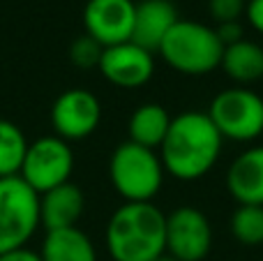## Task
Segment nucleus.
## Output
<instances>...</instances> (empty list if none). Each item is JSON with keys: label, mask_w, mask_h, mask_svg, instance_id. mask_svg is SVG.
<instances>
[{"label": "nucleus", "mask_w": 263, "mask_h": 261, "mask_svg": "<svg viewBox=\"0 0 263 261\" xmlns=\"http://www.w3.org/2000/svg\"><path fill=\"white\" fill-rule=\"evenodd\" d=\"M155 261H178V259H173V257H171V254H166V252H164V254H162V257H157V259H155Z\"/></svg>", "instance_id": "393cba45"}, {"label": "nucleus", "mask_w": 263, "mask_h": 261, "mask_svg": "<svg viewBox=\"0 0 263 261\" xmlns=\"http://www.w3.org/2000/svg\"><path fill=\"white\" fill-rule=\"evenodd\" d=\"M245 16L250 21V26L254 28L259 35H263V0H247Z\"/></svg>", "instance_id": "5701e85b"}, {"label": "nucleus", "mask_w": 263, "mask_h": 261, "mask_svg": "<svg viewBox=\"0 0 263 261\" xmlns=\"http://www.w3.org/2000/svg\"><path fill=\"white\" fill-rule=\"evenodd\" d=\"M215 32H217L219 42H222L224 46H229V44H236V42L245 40V28H242V23H240V21L219 23V26L215 28Z\"/></svg>", "instance_id": "4be33fe9"}, {"label": "nucleus", "mask_w": 263, "mask_h": 261, "mask_svg": "<svg viewBox=\"0 0 263 261\" xmlns=\"http://www.w3.org/2000/svg\"><path fill=\"white\" fill-rule=\"evenodd\" d=\"M219 67L238 86H250L263 79V46L252 40H240L224 46Z\"/></svg>", "instance_id": "f3484780"}, {"label": "nucleus", "mask_w": 263, "mask_h": 261, "mask_svg": "<svg viewBox=\"0 0 263 261\" xmlns=\"http://www.w3.org/2000/svg\"><path fill=\"white\" fill-rule=\"evenodd\" d=\"M178 21V9L171 0H141L134 9L132 42L141 49L157 53L162 40Z\"/></svg>", "instance_id": "f8f14e48"}, {"label": "nucleus", "mask_w": 263, "mask_h": 261, "mask_svg": "<svg viewBox=\"0 0 263 261\" xmlns=\"http://www.w3.org/2000/svg\"><path fill=\"white\" fill-rule=\"evenodd\" d=\"M227 190L240 206H263V146L247 148L231 162Z\"/></svg>", "instance_id": "ddd939ff"}, {"label": "nucleus", "mask_w": 263, "mask_h": 261, "mask_svg": "<svg viewBox=\"0 0 263 261\" xmlns=\"http://www.w3.org/2000/svg\"><path fill=\"white\" fill-rule=\"evenodd\" d=\"M26 134L12 120L0 118V178H12L18 176L26 157Z\"/></svg>", "instance_id": "a211bd4d"}, {"label": "nucleus", "mask_w": 263, "mask_h": 261, "mask_svg": "<svg viewBox=\"0 0 263 261\" xmlns=\"http://www.w3.org/2000/svg\"><path fill=\"white\" fill-rule=\"evenodd\" d=\"M40 257L42 261H97V250L86 231L69 227L46 231Z\"/></svg>", "instance_id": "2eb2a0df"}, {"label": "nucleus", "mask_w": 263, "mask_h": 261, "mask_svg": "<svg viewBox=\"0 0 263 261\" xmlns=\"http://www.w3.org/2000/svg\"><path fill=\"white\" fill-rule=\"evenodd\" d=\"M83 208H86V197L81 188L67 180L40 194V227H44L46 231L77 227L83 215Z\"/></svg>", "instance_id": "4468645a"}, {"label": "nucleus", "mask_w": 263, "mask_h": 261, "mask_svg": "<svg viewBox=\"0 0 263 261\" xmlns=\"http://www.w3.org/2000/svg\"><path fill=\"white\" fill-rule=\"evenodd\" d=\"M245 7L247 0H208V12L217 21V26L229 21H240Z\"/></svg>", "instance_id": "412c9836"}, {"label": "nucleus", "mask_w": 263, "mask_h": 261, "mask_svg": "<svg viewBox=\"0 0 263 261\" xmlns=\"http://www.w3.org/2000/svg\"><path fill=\"white\" fill-rule=\"evenodd\" d=\"M222 134L231 141H254L263 134V97L247 86L219 90L205 111Z\"/></svg>", "instance_id": "423d86ee"}, {"label": "nucleus", "mask_w": 263, "mask_h": 261, "mask_svg": "<svg viewBox=\"0 0 263 261\" xmlns=\"http://www.w3.org/2000/svg\"><path fill=\"white\" fill-rule=\"evenodd\" d=\"M0 261H42V257L40 252H32L28 248H18L7 254H0Z\"/></svg>", "instance_id": "b1692460"}, {"label": "nucleus", "mask_w": 263, "mask_h": 261, "mask_svg": "<svg viewBox=\"0 0 263 261\" xmlns=\"http://www.w3.org/2000/svg\"><path fill=\"white\" fill-rule=\"evenodd\" d=\"M40 229V194L18 176L0 178V254L28 248Z\"/></svg>", "instance_id": "39448f33"}, {"label": "nucleus", "mask_w": 263, "mask_h": 261, "mask_svg": "<svg viewBox=\"0 0 263 261\" xmlns=\"http://www.w3.org/2000/svg\"><path fill=\"white\" fill-rule=\"evenodd\" d=\"M213 248V229L199 208L180 206L166 215V254L178 261H203Z\"/></svg>", "instance_id": "1a4fd4ad"}, {"label": "nucleus", "mask_w": 263, "mask_h": 261, "mask_svg": "<svg viewBox=\"0 0 263 261\" xmlns=\"http://www.w3.org/2000/svg\"><path fill=\"white\" fill-rule=\"evenodd\" d=\"M157 53L171 69L187 77H203L222 63L224 44L215 28L199 21L178 18L162 40Z\"/></svg>", "instance_id": "7ed1b4c3"}, {"label": "nucleus", "mask_w": 263, "mask_h": 261, "mask_svg": "<svg viewBox=\"0 0 263 261\" xmlns=\"http://www.w3.org/2000/svg\"><path fill=\"white\" fill-rule=\"evenodd\" d=\"M72 171L74 153L69 143L55 134H49V137H40L28 143L18 178L37 194H44L67 183L72 178Z\"/></svg>", "instance_id": "0eeeda50"}, {"label": "nucleus", "mask_w": 263, "mask_h": 261, "mask_svg": "<svg viewBox=\"0 0 263 261\" xmlns=\"http://www.w3.org/2000/svg\"><path fill=\"white\" fill-rule=\"evenodd\" d=\"M134 0H88L83 7V28L102 46H116L132 40Z\"/></svg>", "instance_id": "9d476101"}, {"label": "nucleus", "mask_w": 263, "mask_h": 261, "mask_svg": "<svg viewBox=\"0 0 263 261\" xmlns=\"http://www.w3.org/2000/svg\"><path fill=\"white\" fill-rule=\"evenodd\" d=\"M231 234L240 245H263V206H238L231 215Z\"/></svg>", "instance_id": "6ab92c4d"}, {"label": "nucleus", "mask_w": 263, "mask_h": 261, "mask_svg": "<svg viewBox=\"0 0 263 261\" xmlns=\"http://www.w3.org/2000/svg\"><path fill=\"white\" fill-rule=\"evenodd\" d=\"M102 104L95 92L86 88H69L55 97L51 106V125L55 137L65 141L86 139L100 127Z\"/></svg>", "instance_id": "6e6552de"}, {"label": "nucleus", "mask_w": 263, "mask_h": 261, "mask_svg": "<svg viewBox=\"0 0 263 261\" xmlns=\"http://www.w3.org/2000/svg\"><path fill=\"white\" fill-rule=\"evenodd\" d=\"M168 125H171V114L162 104L145 102V104L136 106L132 111L127 120V141L139 143V146L150 148V151H159L168 132Z\"/></svg>", "instance_id": "dca6fc26"}, {"label": "nucleus", "mask_w": 263, "mask_h": 261, "mask_svg": "<svg viewBox=\"0 0 263 261\" xmlns=\"http://www.w3.org/2000/svg\"><path fill=\"white\" fill-rule=\"evenodd\" d=\"M114 261H155L166 252V215L153 201L118 206L106 225Z\"/></svg>", "instance_id": "f03ea898"}, {"label": "nucleus", "mask_w": 263, "mask_h": 261, "mask_svg": "<svg viewBox=\"0 0 263 261\" xmlns=\"http://www.w3.org/2000/svg\"><path fill=\"white\" fill-rule=\"evenodd\" d=\"M109 178L114 190L127 203L153 201L164 183V166L157 151L123 141L109 160Z\"/></svg>", "instance_id": "20e7f679"}, {"label": "nucleus", "mask_w": 263, "mask_h": 261, "mask_svg": "<svg viewBox=\"0 0 263 261\" xmlns=\"http://www.w3.org/2000/svg\"><path fill=\"white\" fill-rule=\"evenodd\" d=\"M97 69L106 81L118 88H141L155 74V53L141 49L129 40L123 44L106 46L102 51Z\"/></svg>", "instance_id": "9b49d317"}, {"label": "nucleus", "mask_w": 263, "mask_h": 261, "mask_svg": "<svg viewBox=\"0 0 263 261\" xmlns=\"http://www.w3.org/2000/svg\"><path fill=\"white\" fill-rule=\"evenodd\" d=\"M102 51H104V46L92 40L90 35L83 32V35L77 37V40L72 42V46H69V60L81 69H92L100 65Z\"/></svg>", "instance_id": "aec40b11"}, {"label": "nucleus", "mask_w": 263, "mask_h": 261, "mask_svg": "<svg viewBox=\"0 0 263 261\" xmlns=\"http://www.w3.org/2000/svg\"><path fill=\"white\" fill-rule=\"evenodd\" d=\"M222 141V134L205 111H182L173 116L159 146L164 174L187 183L203 178L217 164Z\"/></svg>", "instance_id": "f257e3e1"}]
</instances>
